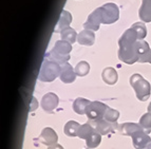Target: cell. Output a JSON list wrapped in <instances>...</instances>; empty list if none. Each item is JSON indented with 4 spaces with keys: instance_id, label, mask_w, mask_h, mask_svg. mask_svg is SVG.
Wrapping results in <instances>:
<instances>
[{
    "instance_id": "obj_2",
    "label": "cell",
    "mask_w": 151,
    "mask_h": 149,
    "mask_svg": "<svg viewBox=\"0 0 151 149\" xmlns=\"http://www.w3.org/2000/svg\"><path fill=\"white\" fill-rule=\"evenodd\" d=\"M72 51V45L65 40L56 41L55 46L53 47L52 51H50L48 54H45V57L50 58L51 60L59 63L60 66L65 65L70 59V53Z\"/></svg>"
},
{
    "instance_id": "obj_31",
    "label": "cell",
    "mask_w": 151,
    "mask_h": 149,
    "mask_svg": "<svg viewBox=\"0 0 151 149\" xmlns=\"http://www.w3.org/2000/svg\"><path fill=\"white\" fill-rule=\"evenodd\" d=\"M147 149H151V143L148 145V147H147Z\"/></svg>"
},
{
    "instance_id": "obj_7",
    "label": "cell",
    "mask_w": 151,
    "mask_h": 149,
    "mask_svg": "<svg viewBox=\"0 0 151 149\" xmlns=\"http://www.w3.org/2000/svg\"><path fill=\"white\" fill-rule=\"evenodd\" d=\"M88 123L101 135H106L110 132H113L114 130L119 129V125H117V123H110L105 119H97V121H89Z\"/></svg>"
},
{
    "instance_id": "obj_10",
    "label": "cell",
    "mask_w": 151,
    "mask_h": 149,
    "mask_svg": "<svg viewBox=\"0 0 151 149\" xmlns=\"http://www.w3.org/2000/svg\"><path fill=\"white\" fill-rule=\"evenodd\" d=\"M38 141L42 143L43 145H47V146H53V145L57 144L58 141V135L53 129L50 128V127H47L41 131L40 135L38 137Z\"/></svg>"
},
{
    "instance_id": "obj_22",
    "label": "cell",
    "mask_w": 151,
    "mask_h": 149,
    "mask_svg": "<svg viewBox=\"0 0 151 149\" xmlns=\"http://www.w3.org/2000/svg\"><path fill=\"white\" fill-rule=\"evenodd\" d=\"M150 47L149 45L144 40H139V63H147V57L150 53Z\"/></svg>"
},
{
    "instance_id": "obj_19",
    "label": "cell",
    "mask_w": 151,
    "mask_h": 149,
    "mask_svg": "<svg viewBox=\"0 0 151 149\" xmlns=\"http://www.w3.org/2000/svg\"><path fill=\"white\" fill-rule=\"evenodd\" d=\"M81 125H79L77 122L75 121H69L67 124L65 125L63 128V132L65 135L68 137H78V131L81 128Z\"/></svg>"
},
{
    "instance_id": "obj_17",
    "label": "cell",
    "mask_w": 151,
    "mask_h": 149,
    "mask_svg": "<svg viewBox=\"0 0 151 149\" xmlns=\"http://www.w3.org/2000/svg\"><path fill=\"white\" fill-rule=\"evenodd\" d=\"M101 77H103V81L107 85H114V83H116L117 79H119V75H117L116 70L111 68V67L104 69L103 73H101Z\"/></svg>"
},
{
    "instance_id": "obj_8",
    "label": "cell",
    "mask_w": 151,
    "mask_h": 149,
    "mask_svg": "<svg viewBox=\"0 0 151 149\" xmlns=\"http://www.w3.org/2000/svg\"><path fill=\"white\" fill-rule=\"evenodd\" d=\"M101 23H103V10H101V6L94 10L89 15L88 20L83 23V28H85V30L97 31L99 29Z\"/></svg>"
},
{
    "instance_id": "obj_26",
    "label": "cell",
    "mask_w": 151,
    "mask_h": 149,
    "mask_svg": "<svg viewBox=\"0 0 151 149\" xmlns=\"http://www.w3.org/2000/svg\"><path fill=\"white\" fill-rule=\"evenodd\" d=\"M93 130H94V128L91 126L89 123L81 125V128H79V131H78V137H81V139H83V140H87V137L90 135L91 132L93 131Z\"/></svg>"
},
{
    "instance_id": "obj_23",
    "label": "cell",
    "mask_w": 151,
    "mask_h": 149,
    "mask_svg": "<svg viewBox=\"0 0 151 149\" xmlns=\"http://www.w3.org/2000/svg\"><path fill=\"white\" fill-rule=\"evenodd\" d=\"M75 73L77 76H86L90 71V65L87 61H81L76 65Z\"/></svg>"
},
{
    "instance_id": "obj_15",
    "label": "cell",
    "mask_w": 151,
    "mask_h": 149,
    "mask_svg": "<svg viewBox=\"0 0 151 149\" xmlns=\"http://www.w3.org/2000/svg\"><path fill=\"white\" fill-rule=\"evenodd\" d=\"M71 22H72V15H71V13L68 12V11L63 10L61 11L60 17H59V20H58L57 24H56L55 29H54V32H61L63 29L68 28Z\"/></svg>"
},
{
    "instance_id": "obj_27",
    "label": "cell",
    "mask_w": 151,
    "mask_h": 149,
    "mask_svg": "<svg viewBox=\"0 0 151 149\" xmlns=\"http://www.w3.org/2000/svg\"><path fill=\"white\" fill-rule=\"evenodd\" d=\"M119 117V112L115 109H112V108H108L107 109L106 113H105V116H104V119H106V121L110 122V123H116L117 119Z\"/></svg>"
},
{
    "instance_id": "obj_13",
    "label": "cell",
    "mask_w": 151,
    "mask_h": 149,
    "mask_svg": "<svg viewBox=\"0 0 151 149\" xmlns=\"http://www.w3.org/2000/svg\"><path fill=\"white\" fill-rule=\"evenodd\" d=\"M95 41V35L93 31L83 30L77 36V42L81 46H92Z\"/></svg>"
},
{
    "instance_id": "obj_16",
    "label": "cell",
    "mask_w": 151,
    "mask_h": 149,
    "mask_svg": "<svg viewBox=\"0 0 151 149\" xmlns=\"http://www.w3.org/2000/svg\"><path fill=\"white\" fill-rule=\"evenodd\" d=\"M139 15L144 22H151V0H143L142 1Z\"/></svg>"
},
{
    "instance_id": "obj_1",
    "label": "cell",
    "mask_w": 151,
    "mask_h": 149,
    "mask_svg": "<svg viewBox=\"0 0 151 149\" xmlns=\"http://www.w3.org/2000/svg\"><path fill=\"white\" fill-rule=\"evenodd\" d=\"M139 39L132 28L124 32L119 40V58L127 65H133L139 61Z\"/></svg>"
},
{
    "instance_id": "obj_4",
    "label": "cell",
    "mask_w": 151,
    "mask_h": 149,
    "mask_svg": "<svg viewBox=\"0 0 151 149\" xmlns=\"http://www.w3.org/2000/svg\"><path fill=\"white\" fill-rule=\"evenodd\" d=\"M130 85L134 89L137 99L145 101L149 99L151 93V86L148 81L139 73H135L130 77Z\"/></svg>"
},
{
    "instance_id": "obj_14",
    "label": "cell",
    "mask_w": 151,
    "mask_h": 149,
    "mask_svg": "<svg viewBox=\"0 0 151 149\" xmlns=\"http://www.w3.org/2000/svg\"><path fill=\"white\" fill-rule=\"evenodd\" d=\"M144 129L139 124L136 123H124V124L119 125V130L123 135H128V137H132L135 132L139 131Z\"/></svg>"
},
{
    "instance_id": "obj_24",
    "label": "cell",
    "mask_w": 151,
    "mask_h": 149,
    "mask_svg": "<svg viewBox=\"0 0 151 149\" xmlns=\"http://www.w3.org/2000/svg\"><path fill=\"white\" fill-rule=\"evenodd\" d=\"M139 125L144 128V130L147 132V133H150L151 132V113L150 112H147L145 113L139 119Z\"/></svg>"
},
{
    "instance_id": "obj_28",
    "label": "cell",
    "mask_w": 151,
    "mask_h": 149,
    "mask_svg": "<svg viewBox=\"0 0 151 149\" xmlns=\"http://www.w3.org/2000/svg\"><path fill=\"white\" fill-rule=\"evenodd\" d=\"M48 149H65L61 145L59 144H56V145H53V146H50Z\"/></svg>"
},
{
    "instance_id": "obj_20",
    "label": "cell",
    "mask_w": 151,
    "mask_h": 149,
    "mask_svg": "<svg viewBox=\"0 0 151 149\" xmlns=\"http://www.w3.org/2000/svg\"><path fill=\"white\" fill-rule=\"evenodd\" d=\"M101 134H99L95 129H94L93 131L91 132L90 135L87 137L86 144L88 148L92 149V148H96L98 145L101 144Z\"/></svg>"
},
{
    "instance_id": "obj_12",
    "label": "cell",
    "mask_w": 151,
    "mask_h": 149,
    "mask_svg": "<svg viewBox=\"0 0 151 149\" xmlns=\"http://www.w3.org/2000/svg\"><path fill=\"white\" fill-rule=\"evenodd\" d=\"M76 73L75 69L72 68L70 63H67L65 65L61 66V71H60V81L65 83H73L76 78Z\"/></svg>"
},
{
    "instance_id": "obj_30",
    "label": "cell",
    "mask_w": 151,
    "mask_h": 149,
    "mask_svg": "<svg viewBox=\"0 0 151 149\" xmlns=\"http://www.w3.org/2000/svg\"><path fill=\"white\" fill-rule=\"evenodd\" d=\"M148 112H150L151 113V103L149 104V106H148Z\"/></svg>"
},
{
    "instance_id": "obj_18",
    "label": "cell",
    "mask_w": 151,
    "mask_h": 149,
    "mask_svg": "<svg viewBox=\"0 0 151 149\" xmlns=\"http://www.w3.org/2000/svg\"><path fill=\"white\" fill-rule=\"evenodd\" d=\"M90 104L91 101H88V99H83V97H77L73 103V110L77 114H81V115L86 114L87 108H88Z\"/></svg>"
},
{
    "instance_id": "obj_6",
    "label": "cell",
    "mask_w": 151,
    "mask_h": 149,
    "mask_svg": "<svg viewBox=\"0 0 151 149\" xmlns=\"http://www.w3.org/2000/svg\"><path fill=\"white\" fill-rule=\"evenodd\" d=\"M103 10V23L104 24H111L119 20V10L115 3H106L101 6Z\"/></svg>"
},
{
    "instance_id": "obj_9",
    "label": "cell",
    "mask_w": 151,
    "mask_h": 149,
    "mask_svg": "<svg viewBox=\"0 0 151 149\" xmlns=\"http://www.w3.org/2000/svg\"><path fill=\"white\" fill-rule=\"evenodd\" d=\"M131 137H132L133 146L135 149H145L151 143V137L144 129L135 132Z\"/></svg>"
},
{
    "instance_id": "obj_3",
    "label": "cell",
    "mask_w": 151,
    "mask_h": 149,
    "mask_svg": "<svg viewBox=\"0 0 151 149\" xmlns=\"http://www.w3.org/2000/svg\"><path fill=\"white\" fill-rule=\"evenodd\" d=\"M60 71L61 66L59 63L51 60L50 58L45 57L42 65H41L38 79L40 81H45V83H51V81H55L56 77L60 76Z\"/></svg>"
},
{
    "instance_id": "obj_29",
    "label": "cell",
    "mask_w": 151,
    "mask_h": 149,
    "mask_svg": "<svg viewBox=\"0 0 151 149\" xmlns=\"http://www.w3.org/2000/svg\"><path fill=\"white\" fill-rule=\"evenodd\" d=\"M147 63H151V50H150V53H149L148 57H147Z\"/></svg>"
},
{
    "instance_id": "obj_25",
    "label": "cell",
    "mask_w": 151,
    "mask_h": 149,
    "mask_svg": "<svg viewBox=\"0 0 151 149\" xmlns=\"http://www.w3.org/2000/svg\"><path fill=\"white\" fill-rule=\"evenodd\" d=\"M131 28L135 31V33L137 34V36H139V40H143L144 38L146 37V35H147V29H146V27H145V24H144L143 22H135V23H133V25H132Z\"/></svg>"
},
{
    "instance_id": "obj_21",
    "label": "cell",
    "mask_w": 151,
    "mask_h": 149,
    "mask_svg": "<svg viewBox=\"0 0 151 149\" xmlns=\"http://www.w3.org/2000/svg\"><path fill=\"white\" fill-rule=\"evenodd\" d=\"M77 36H78V34L75 32V30L72 29V28H70V27L63 29V30L60 32L61 39H63V40L68 41V42H70V43L75 42V40L77 39Z\"/></svg>"
},
{
    "instance_id": "obj_11",
    "label": "cell",
    "mask_w": 151,
    "mask_h": 149,
    "mask_svg": "<svg viewBox=\"0 0 151 149\" xmlns=\"http://www.w3.org/2000/svg\"><path fill=\"white\" fill-rule=\"evenodd\" d=\"M58 104H59V99L53 92L47 93L41 99V107L47 112H52L58 106Z\"/></svg>"
},
{
    "instance_id": "obj_5",
    "label": "cell",
    "mask_w": 151,
    "mask_h": 149,
    "mask_svg": "<svg viewBox=\"0 0 151 149\" xmlns=\"http://www.w3.org/2000/svg\"><path fill=\"white\" fill-rule=\"evenodd\" d=\"M108 108L109 107L106 104H103L101 101H91V104L87 108L86 115L88 116L89 121L103 119Z\"/></svg>"
}]
</instances>
